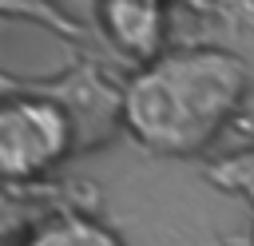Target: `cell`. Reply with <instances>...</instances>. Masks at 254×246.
<instances>
[{
	"mask_svg": "<svg viewBox=\"0 0 254 246\" xmlns=\"http://www.w3.org/2000/svg\"><path fill=\"white\" fill-rule=\"evenodd\" d=\"M246 83L250 71L230 52H171L143 63V71L127 83L123 123L147 151L194 155L238 111Z\"/></svg>",
	"mask_w": 254,
	"mask_h": 246,
	"instance_id": "1",
	"label": "cell"
},
{
	"mask_svg": "<svg viewBox=\"0 0 254 246\" xmlns=\"http://www.w3.org/2000/svg\"><path fill=\"white\" fill-rule=\"evenodd\" d=\"M71 151V115L44 95H12L0 107V175L28 183Z\"/></svg>",
	"mask_w": 254,
	"mask_h": 246,
	"instance_id": "2",
	"label": "cell"
},
{
	"mask_svg": "<svg viewBox=\"0 0 254 246\" xmlns=\"http://www.w3.org/2000/svg\"><path fill=\"white\" fill-rule=\"evenodd\" d=\"M99 24L123 56L143 63L159 60L163 28H167L163 0H99Z\"/></svg>",
	"mask_w": 254,
	"mask_h": 246,
	"instance_id": "3",
	"label": "cell"
},
{
	"mask_svg": "<svg viewBox=\"0 0 254 246\" xmlns=\"http://www.w3.org/2000/svg\"><path fill=\"white\" fill-rule=\"evenodd\" d=\"M20 246H123V242L111 226H103L91 214L56 210V214H44L40 222H32L20 238Z\"/></svg>",
	"mask_w": 254,
	"mask_h": 246,
	"instance_id": "4",
	"label": "cell"
},
{
	"mask_svg": "<svg viewBox=\"0 0 254 246\" xmlns=\"http://www.w3.org/2000/svg\"><path fill=\"white\" fill-rule=\"evenodd\" d=\"M218 171H222V179H226V183L254 186V151H246V155L230 159V163H226V167H218Z\"/></svg>",
	"mask_w": 254,
	"mask_h": 246,
	"instance_id": "5",
	"label": "cell"
},
{
	"mask_svg": "<svg viewBox=\"0 0 254 246\" xmlns=\"http://www.w3.org/2000/svg\"><path fill=\"white\" fill-rule=\"evenodd\" d=\"M4 4V12H32L40 0H0Z\"/></svg>",
	"mask_w": 254,
	"mask_h": 246,
	"instance_id": "6",
	"label": "cell"
}]
</instances>
